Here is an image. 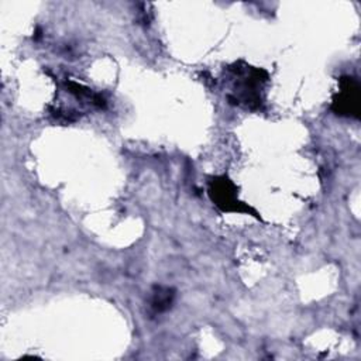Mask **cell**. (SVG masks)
Returning a JSON list of instances; mask_svg holds the SVG:
<instances>
[{
  "mask_svg": "<svg viewBox=\"0 0 361 361\" xmlns=\"http://www.w3.org/2000/svg\"><path fill=\"white\" fill-rule=\"evenodd\" d=\"M268 80L269 75L265 69L243 62L234 63L227 68V82L230 83L227 99L245 109H259L264 103V92Z\"/></svg>",
  "mask_w": 361,
  "mask_h": 361,
  "instance_id": "obj_1",
  "label": "cell"
},
{
  "mask_svg": "<svg viewBox=\"0 0 361 361\" xmlns=\"http://www.w3.org/2000/svg\"><path fill=\"white\" fill-rule=\"evenodd\" d=\"M207 193L210 200L221 212H252L248 206L237 199V188L226 175L212 176L207 183Z\"/></svg>",
  "mask_w": 361,
  "mask_h": 361,
  "instance_id": "obj_2",
  "label": "cell"
},
{
  "mask_svg": "<svg viewBox=\"0 0 361 361\" xmlns=\"http://www.w3.org/2000/svg\"><path fill=\"white\" fill-rule=\"evenodd\" d=\"M358 82L354 78L345 76L340 80V90L337 97L333 100L331 109L340 116H358L360 102H358Z\"/></svg>",
  "mask_w": 361,
  "mask_h": 361,
  "instance_id": "obj_3",
  "label": "cell"
},
{
  "mask_svg": "<svg viewBox=\"0 0 361 361\" xmlns=\"http://www.w3.org/2000/svg\"><path fill=\"white\" fill-rule=\"evenodd\" d=\"M175 299V290L169 286H155L149 298V309L152 313L159 314L166 312Z\"/></svg>",
  "mask_w": 361,
  "mask_h": 361,
  "instance_id": "obj_4",
  "label": "cell"
}]
</instances>
